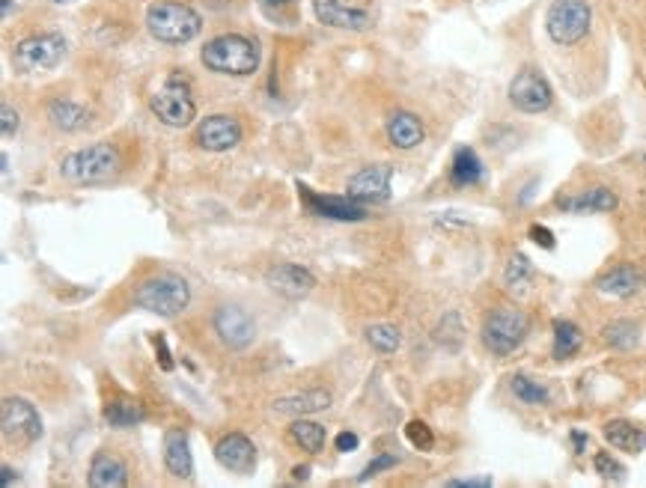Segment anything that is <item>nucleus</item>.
Segmentation results:
<instances>
[{"mask_svg":"<svg viewBox=\"0 0 646 488\" xmlns=\"http://www.w3.org/2000/svg\"><path fill=\"white\" fill-rule=\"evenodd\" d=\"M199 60H203L206 69L215 75L244 78V75H253L256 66H260V48L239 33H224L203 45Z\"/></svg>","mask_w":646,"mask_h":488,"instance_id":"f257e3e1","label":"nucleus"},{"mask_svg":"<svg viewBox=\"0 0 646 488\" xmlns=\"http://www.w3.org/2000/svg\"><path fill=\"white\" fill-rule=\"evenodd\" d=\"M119 149L113 143H93L87 149H78L60 161V176L75 185H96L119 173Z\"/></svg>","mask_w":646,"mask_h":488,"instance_id":"f03ea898","label":"nucleus"},{"mask_svg":"<svg viewBox=\"0 0 646 488\" xmlns=\"http://www.w3.org/2000/svg\"><path fill=\"white\" fill-rule=\"evenodd\" d=\"M146 27L152 40H158L161 45H185L199 33L203 22H199V15L188 4L158 0V4L146 9Z\"/></svg>","mask_w":646,"mask_h":488,"instance_id":"7ed1b4c3","label":"nucleus"},{"mask_svg":"<svg viewBox=\"0 0 646 488\" xmlns=\"http://www.w3.org/2000/svg\"><path fill=\"white\" fill-rule=\"evenodd\" d=\"M593 31V6L590 0H551L545 13V33L560 48H572L584 42Z\"/></svg>","mask_w":646,"mask_h":488,"instance_id":"20e7f679","label":"nucleus"},{"mask_svg":"<svg viewBox=\"0 0 646 488\" xmlns=\"http://www.w3.org/2000/svg\"><path fill=\"white\" fill-rule=\"evenodd\" d=\"M188 301H191V286H188L185 277H179V274L146 277V280L135 289L137 307L164 315V319H173V315L182 313L188 307Z\"/></svg>","mask_w":646,"mask_h":488,"instance_id":"39448f33","label":"nucleus"},{"mask_svg":"<svg viewBox=\"0 0 646 488\" xmlns=\"http://www.w3.org/2000/svg\"><path fill=\"white\" fill-rule=\"evenodd\" d=\"M527 331H530L527 313H521L518 307H498L482 322V346L495 358H507L525 342Z\"/></svg>","mask_w":646,"mask_h":488,"instance_id":"423d86ee","label":"nucleus"},{"mask_svg":"<svg viewBox=\"0 0 646 488\" xmlns=\"http://www.w3.org/2000/svg\"><path fill=\"white\" fill-rule=\"evenodd\" d=\"M149 111L155 113L158 122H164V126H170V129L191 126L194 117H197L194 95L179 75H170V78L164 81V87H158L149 95Z\"/></svg>","mask_w":646,"mask_h":488,"instance_id":"0eeeda50","label":"nucleus"},{"mask_svg":"<svg viewBox=\"0 0 646 488\" xmlns=\"http://www.w3.org/2000/svg\"><path fill=\"white\" fill-rule=\"evenodd\" d=\"M66 57V40L63 33H33L15 45L13 63L18 72H49L54 66H60Z\"/></svg>","mask_w":646,"mask_h":488,"instance_id":"6e6552de","label":"nucleus"},{"mask_svg":"<svg viewBox=\"0 0 646 488\" xmlns=\"http://www.w3.org/2000/svg\"><path fill=\"white\" fill-rule=\"evenodd\" d=\"M0 426H4V438L15 444H33L42 435V417L33 408V402L22 396H6L0 405Z\"/></svg>","mask_w":646,"mask_h":488,"instance_id":"1a4fd4ad","label":"nucleus"},{"mask_svg":"<svg viewBox=\"0 0 646 488\" xmlns=\"http://www.w3.org/2000/svg\"><path fill=\"white\" fill-rule=\"evenodd\" d=\"M509 102L521 113H545L554 102V93L536 69H521L509 84Z\"/></svg>","mask_w":646,"mask_h":488,"instance_id":"9d476101","label":"nucleus"},{"mask_svg":"<svg viewBox=\"0 0 646 488\" xmlns=\"http://www.w3.org/2000/svg\"><path fill=\"white\" fill-rule=\"evenodd\" d=\"M313 13L322 24L340 31H367L369 0H313Z\"/></svg>","mask_w":646,"mask_h":488,"instance_id":"9b49d317","label":"nucleus"},{"mask_svg":"<svg viewBox=\"0 0 646 488\" xmlns=\"http://www.w3.org/2000/svg\"><path fill=\"white\" fill-rule=\"evenodd\" d=\"M212 324H215V333L221 337L224 346L233 349V351L248 349L253 342V337H256L253 315L244 313L242 307H235V304H224V307H217Z\"/></svg>","mask_w":646,"mask_h":488,"instance_id":"f8f14e48","label":"nucleus"},{"mask_svg":"<svg viewBox=\"0 0 646 488\" xmlns=\"http://www.w3.org/2000/svg\"><path fill=\"white\" fill-rule=\"evenodd\" d=\"M391 176H394L391 164L364 167L360 173L349 179L346 194L358 200V203H385V200H391Z\"/></svg>","mask_w":646,"mask_h":488,"instance_id":"ddd939ff","label":"nucleus"},{"mask_svg":"<svg viewBox=\"0 0 646 488\" xmlns=\"http://www.w3.org/2000/svg\"><path fill=\"white\" fill-rule=\"evenodd\" d=\"M298 197H301V203L307 206L313 215L331 217V221H364V217H367V209L360 206L358 200H351L349 194L346 197L313 194L307 185H301V182H298Z\"/></svg>","mask_w":646,"mask_h":488,"instance_id":"4468645a","label":"nucleus"},{"mask_svg":"<svg viewBox=\"0 0 646 488\" xmlns=\"http://www.w3.org/2000/svg\"><path fill=\"white\" fill-rule=\"evenodd\" d=\"M242 140V122L230 113H212L197 126V146L206 152H226Z\"/></svg>","mask_w":646,"mask_h":488,"instance_id":"2eb2a0df","label":"nucleus"},{"mask_svg":"<svg viewBox=\"0 0 646 488\" xmlns=\"http://www.w3.org/2000/svg\"><path fill=\"white\" fill-rule=\"evenodd\" d=\"M215 458L224 471L248 476L256 467V447H253L251 438H244L239 432H230L215 444Z\"/></svg>","mask_w":646,"mask_h":488,"instance_id":"dca6fc26","label":"nucleus"},{"mask_svg":"<svg viewBox=\"0 0 646 488\" xmlns=\"http://www.w3.org/2000/svg\"><path fill=\"white\" fill-rule=\"evenodd\" d=\"M265 283H269L274 292L287 295V298H304V295L316 289V277H313L307 268L292 265V262L271 265L269 271H265Z\"/></svg>","mask_w":646,"mask_h":488,"instance_id":"f3484780","label":"nucleus"},{"mask_svg":"<svg viewBox=\"0 0 646 488\" xmlns=\"http://www.w3.org/2000/svg\"><path fill=\"white\" fill-rule=\"evenodd\" d=\"M164 465L176 480H191L194 476V456L185 432H167L164 435Z\"/></svg>","mask_w":646,"mask_h":488,"instance_id":"a211bd4d","label":"nucleus"},{"mask_svg":"<svg viewBox=\"0 0 646 488\" xmlns=\"http://www.w3.org/2000/svg\"><path fill=\"white\" fill-rule=\"evenodd\" d=\"M643 274L634 265H616L607 274L598 277L596 289L602 295H614V298H632L634 292H641Z\"/></svg>","mask_w":646,"mask_h":488,"instance_id":"6ab92c4d","label":"nucleus"},{"mask_svg":"<svg viewBox=\"0 0 646 488\" xmlns=\"http://www.w3.org/2000/svg\"><path fill=\"white\" fill-rule=\"evenodd\" d=\"M90 485L93 488H122L128 485V467L122 458L111 453H96L90 465Z\"/></svg>","mask_w":646,"mask_h":488,"instance_id":"aec40b11","label":"nucleus"},{"mask_svg":"<svg viewBox=\"0 0 646 488\" xmlns=\"http://www.w3.org/2000/svg\"><path fill=\"white\" fill-rule=\"evenodd\" d=\"M423 138H426L423 122H420V117H414V113L396 111L394 117L387 120V140H391L396 149H414V146H420Z\"/></svg>","mask_w":646,"mask_h":488,"instance_id":"412c9836","label":"nucleus"},{"mask_svg":"<svg viewBox=\"0 0 646 488\" xmlns=\"http://www.w3.org/2000/svg\"><path fill=\"white\" fill-rule=\"evenodd\" d=\"M482 182V161L471 146H459L453 152L450 164V185L453 188H473Z\"/></svg>","mask_w":646,"mask_h":488,"instance_id":"4be33fe9","label":"nucleus"},{"mask_svg":"<svg viewBox=\"0 0 646 488\" xmlns=\"http://www.w3.org/2000/svg\"><path fill=\"white\" fill-rule=\"evenodd\" d=\"M560 206L566 209V212H611V209H616V194L611 188H605V185H593V188H587L584 194H575V197H566V200H560Z\"/></svg>","mask_w":646,"mask_h":488,"instance_id":"5701e85b","label":"nucleus"},{"mask_svg":"<svg viewBox=\"0 0 646 488\" xmlns=\"http://www.w3.org/2000/svg\"><path fill=\"white\" fill-rule=\"evenodd\" d=\"M605 441L614 449H623V453L634 456L646 449V432H641L629 420H611V423H605Z\"/></svg>","mask_w":646,"mask_h":488,"instance_id":"b1692460","label":"nucleus"},{"mask_svg":"<svg viewBox=\"0 0 646 488\" xmlns=\"http://www.w3.org/2000/svg\"><path fill=\"white\" fill-rule=\"evenodd\" d=\"M331 405V394L328 390H304V394H296V396H283L274 402V411L278 414H292V417H304V414H313V411H322Z\"/></svg>","mask_w":646,"mask_h":488,"instance_id":"393cba45","label":"nucleus"},{"mask_svg":"<svg viewBox=\"0 0 646 488\" xmlns=\"http://www.w3.org/2000/svg\"><path fill=\"white\" fill-rule=\"evenodd\" d=\"M49 120H51V126H57L60 131H81L90 122V113L84 104L72 102V99H54L49 104Z\"/></svg>","mask_w":646,"mask_h":488,"instance_id":"a878e982","label":"nucleus"},{"mask_svg":"<svg viewBox=\"0 0 646 488\" xmlns=\"http://www.w3.org/2000/svg\"><path fill=\"white\" fill-rule=\"evenodd\" d=\"M289 438L296 441L301 449H307V453H319L322 447H325V426L313 423V420H304V417H296L289 426Z\"/></svg>","mask_w":646,"mask_h":488,"instance_id":"bb28decb","label":"nucleus"},{"mask_svg":"<svg viewBox=\"0 0 646 488\" xmlns=\"http://www.w3.org/2000/svg\"><path fill=\"white\" fill-rule=\"evenodd\" d=\"M584 342V333L578 331L575 322H566V319H557L554 322V358L563 360V358H572L578 349H581Z\"/></svg>","mask_w":646,"mask_h":488,"instance_id":"cd10ccee","label":"nucleus"},{"mask_svg":"<svg viewBox=\"0 0 646 488\" xmlns=\"http://www.w3.org/2000/svg\"><path fill=\"white\" fill-rule=\"evenodd\" d=\"M144 417H146L144 408H140L137 402H131V399H117V402H111V405L104 408V420H108L111 426H117V429L137 426Z\"/></svg>","mask_w":646,"mask_h":488,"instance_id":"c85d7f7f","label":"nucleus"},{"mask_svg":"<svg viewBox=\"0 0 646 488\" xmlns=\"http://www.w3.org/2000/svg\"><path fill=\"white\" fill-rule=\"evenodd\" d=\"M605 340L611 349H634L641 340V331H638V324L629 319H616L605 328Z\"/></svg>","mask_w":646,"mask_h":488,"instance_id":"c756f323","label":"nucleus"},{"mask_svg":"<svg viewBox=\"0 0 646 488\" xmlns=\"http://www.w3.org/2000/svg\"><path fill=\"white\" fill-rule=\"evenodd\" d=\"M509 387H512V394H516V399L525 402V405H548V399H551L548 390L530 376H512Z\"/></svg>","mask_w":646,"mask_h":488,"instance_id":"7c9ffc66","label":"nucleus"},{"mask_svg":"<svg viewBox=\"0 0 646 488\" xmlns=\"http://www.w3.org/2000/svg\"><path fill=\"white\" fill-rule=\"evenodd\" d=\"M534 280V262L527 260L525 253H516L512 260L507 262V271H503V283L509 286V289H525V286Z\"/></svg>","mask_w":646,"mask_h":488,"instance_id":"2f4dec72","label":"nucleus"},{"mask_svg":"<svg viewBox=\"0 0 646 488\" xmlns=\"http://www.w3.org/2000/svg\"><path fill=\"white\" fill-rule=\"evenodd\" d=\"M367 340H369V346L378 349L382 355H391V351L399 349V342H403V337H399V331L394 324H369Z\"/></svg>","mask_w":646,"mask_h":488,"instance_id":"473e14b6","label":"nucleus"},{"mask_svg":"<svg viewBox=\"0 0 646 488\" xmlns=\"http://www.w3.org/2000/svg\"><path fill=\"white\" fill-rule=\"evenodd\" d=\"M593 467H596V474L602 476V480H614V483H620L623 476H625V467L616 462V458L607 453V449H602V453H596L593 456Z\"/></svg>","mask_w":646,"mask_h":488,"instance_id":"72a5a7b5","label":"nucleus"},{"mask_svg":"<svg viewBox=\"0 0 646 488\" xmlns=\"http://www.w3.org/2000/svg\"><path fill=\"white\" fill-rule=\"evenodd\" d=\"M447 337H453V340H456V349L462 346V337H465V333H462L459 313H447V315H444V319H441L438 331H435V340H438L444 349H447Z\"/></svg>","mask_w":646,"mask_h":488,"instance_id":"f704fd0d","label":"nucleus"},{"mask_svg":"<svg viewBox=\"0 0 646 488\" xmlns=\"http://www.w3.org/2000/svg\"><path fill=\"white\" fill-rule=\"evenodd\" d=\"M405 438H408V444L417 447V449H432V447H435L432 429L426 426L423 420H411V423L405 426Z\"/></svg>","mask_w":646,"mask_h":488,"instance_id":"c9c22d12","label":"nucleus"},{"mask_svg":"<svg viewBox=\"0 0 646 488\" xmlns=\"http://www.w3.org/2000/svg\"><path fill=\"white\" fill-rule=\"evenodd\" d=\"M0 126H4V138L6 140L15 138V131H18V126H22V120H18V111L13 108V104H4V108H0Z\"/></svg>","mask_w":646,"mask_h":488,"instance_id":"e433bc0d","label":"nucleus"},{"mask_svg":"<svg viewBox=\"0 0 646 488\" xmlns=\"http://www.w3.org/2000/svg\"><path fill=\"white\" fill-rule=\"evenodd\" d=\"M394 465H396V456H378L376 462H369V465L364 467V474L358 476V483H367L369 476L382 474V471H387V467H394Z\"/></svg>","mask_w":646,"mask_h":488,"instance_id":"4c0bfd02","label":"nucleus"},{"mask_svg":"<svg viewBox=\"0 0 646 488\" xmlns=\"http://www.w3.org/2000/svg\"><path fill=\"white\" fill-rule=\"evenodd\" d=\"M530 238H534L539 247H545V251H554V235H551L548 226L534 224V226H530Z\"/></svg>","mask_w":646,"mask_h":488,"instance_id":"58836bf2","label":"nucleus"},{"mask_svg":"<svg viewBox=\"0 0 646 488\" xmlns=\"http://www.w3.org/2000/svg\"><path fill=\"white\" fill-rule=\"evenodd\" d=\"M358 435L355 432H340L337 435V441H334V447L340 449V453H349V449H358Z\"/></svg>","mask_w":646,"mask_h":488,"instance_id":"ea45409f","label":"nucleus"},{"mask_svg":"<svg viewBox=\"0 0 646 488\" xmlns=\"http://www.w3.org/2000/svg\"><path fill=\"white\" fill-rule=\"evenodd\" d=\"M491 476H480V480H450L447 488H489Z\"/></svg>","mask_w":646,"mask_h":488,"instance_id":"a19ab883","label":"nucleus"},{"mask_svg":"<svg viewBox=\"0 0 646 488\" xmlns=\"http://www.w3.org/2000/svg\"><path fill=\"white\" fill-rule=\"evenodd\" d=\"M155 346H158V351H161V367L164 369H173V360L167 358V349H164V340H155Z\"/></svg>","mask_w":646,"mask_h":488,"instance_id":"79ce46f5","label":"nucleus"},{"mask_svg":"<svg viewBox=\"0 0 646 488\" xmlns=\"http://www.w3.org/2000/svg\"><path fill=\"white\" fill-rule=\"evenodd\" d=\"M13 483H18V474L9 465H4V485H13Z\"/></svg>","mask_w":646,"mask_h":488,"instance_id":"37998d69","label":"nucleus"},{"mask_svg":"<svg viewBox=\"0 0 646 488\" xmlns=\"http://www.w3.org/2000/svg\"><path fill=\"white\" fill-rule=\"evenodd\" d=\"M292 474H296V480H307V476H310V467H296V471H292Z\"/></svg>","mask_w":646,"mask_h":488,"instance_id":"c03bdc74","label":"nucleus"},{"mask_svg":"<svg viewBox=\"0 0 646 488\" xmlns=\"http://www.w3.org/2000/svg\"><path fill=\"white\" fill-rule=\"evenodd\" d=\"M572 438H575V447H578V453H584V441H587V438H584L581 432H575Z\"/></svg>","mask_w":646,"mask_h":488,"instance_id":"a18cd8bd","label":"nucleus"},{"mask_svg":"<svg viewBox=\"0 0 646 488\" xmlns=\"http://www.w3.org/2000/svg\"><path fill=\"white\" fill-rule=\"evenodd\" d=\"M265 6H287V4H292V0H262Z\"/></svg>","mask_w":646,"mask_h":488,"instance_id":"49530a36","label":"nucleus"},{"mask_svg":"<svg viewBox=\"0 0 646 488\" xmlns=\"http://www.w3.org/2000/svg\"><path fill=\"white\" fill-rule=\"evenodd\" d=\"M9 13H13V0H4V18H9Z\"/></svg>","mask_w":646,"mask_h":488,"instance_id":"de8ad7c7","label":"nucleus"},{"mask_svg":"<svg viewBox=\"0 0 646 488\" xmlns=\"http://www.w3.org/2000/svg\"><path fill=\"white\" fill-rule=\"evenodd\" d=\"M51 4H75V0H51Z\"/></svg>","mask_w":646,"mask_h":488,"instance_id":"09e8293b","label":"nucleus"}]
</instances>
